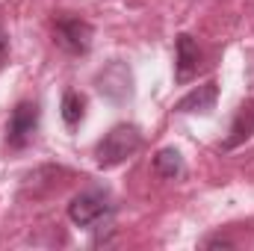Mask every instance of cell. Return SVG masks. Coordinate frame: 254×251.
<instances>
[{
  "label": "cell",
  "mask_w": 254,
  "mask_h": 251,
  "mask_svg": "<svg viewBox=\"0 0 254 251\" xmlns=\"http://www.w3.org/2000/svg\"><path fill=\"white\" fill-rule=\"evenodd\" d=\"M142 148V133L133 125H116L95 148V163L101 169H116Z\"/></svg>",
  "instance_id": "obj_1"
},
{
  "label": "cell",
  "mask_w": 254,
  "mask_h": 251,
  "mask_svg": "<svg viewBox=\"0 0 254 251\" xmlns=\"http://www.w3.org/2000/svg\"><path fill=\"white\" fill-rule=\"evenodd\" d=\"M110 213H113V204H110V198H107L104 192H98V189H86V192L74 195L71 204H68V219H71L74 225H80V228H95V225H101Z\"/></svg>",
  "instance_id": "obj_2"
},
{
  "label": "cell",
  "mask_w": 254,
  "mask_h": 251,
  "mask_svg": "<svg viewBox=\"0 0 254 251\" xmlns=\"http://www.w3.org/2000/svg\"><path fill=\"white\" fill-rule=\"evenodd\" d=\"M39 130V107L33 101H24L12 110L9 125H6V142L12 148H27Z\"/></svg>",
  "instance_id": "obj_3"
},
{
  "label": "cell",
  "mask_w": 254,
  "mask_h": 251,
  "mask_svg": "<svg viewBox=\"0 0 254 251\" xmlns=\"http://www.w3.org/2000/svg\"><path fill=\"white\" fill-rule=\"evenodd\" d=\"M54 36H57V45L65 48L68 54H86L92 48V24H86L83 18H57V27H54Z\"/></svg>",
  "instance_id": "obj_4"
},
{
  "label": "cell",
  "mask_w": 254,
  "mask_h": 251,
  "mask_svg": "<svg viewBox=\"0 0 254 251\" xmlns=\"http://www.w3.org/2000/svg\"><path fill=\"white\" fill-rule=\"evenodd\" d=\"M201 68V48L192 36H178V60H175V80L190 83Z\"/></svg>",
  "instance_id": "obj_5"
},
{
  "label": "cell",
  "mask_w": 254,
  "mask_h": 251,
  "mask_svg": "<svg viewBox=\"0 0 254 251\" xmlns=\"http://www.w3.org/2000/svg\"><path fill=\"white\" fill-rule=\"evenodd\" d=\"M216 101H219V83L210 80V83L192 89L190 95H184L175 110H178V113H201V116H207V113L216 110Z\"/></svg>",
  "instance_id": "obj_6"
},
{
  "label": "cell",
  "mask_w": 254,
  "mask_h": 251,
  "mask_svg": "<svg viewBox=\"0 0 254 251\" xmlns=\"http://www.w3.org/2000/svg\"><path fill=\"white\" fill-rule=\"evenodd\" d=\"M249 136H254V101L243 104L234 125H231V136L225 139V148H237L240 142H246Z\"/></svg>",
  "instance_id": "obj_7"
},
{
  "label": "cell",
  "mask_w": 254,
  "mask_h": 251,
  "mask_svg": "<svg viewBox=\"0 0 254 251\" xmlns=\"http://www.w3.org/2000/svg\"><path fill=\"white\" fill-rule=\"evenodd\" d=\"M154 172H157L160 178H166V181L181 178V175L187 172L181 151H175V148H163V151H157V157H154Z\"/></svg>",
  "instance_id": "obj_8"
},
{
  "label": "cell",
  "mask_w": 254,
  "mask_h": 251,
  "mask_svg": "<svg viewBox=\"0 0 254 251\" xmlns=\"http://www.w3.org/2000/svg\"><path fill=\"white\" fill-rule=\"evenodd\" d=\"M83 113H86V101H83V95L74 92V89H68V92L63 95V122L68 127L80 125Z\"/></svg>",
  "instance_id": "obj_9"
},
{
  "label": "cell",
  "mask_w": 254,
  "mask_h": 251,
  "mask_svg": "<svg viewBox=\"0 0 254 251\" xmlns=\"http://www.w3.org/2000/svg\"><path fill=\"white\" fill-rule=\"evenodd\" d=\"M6 57H9V39H6V33L0 30V71H3V65H6Z\"/></svg>",
  "instance_id": "obj_10"
}]
</instances>
